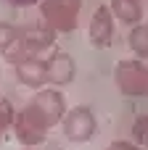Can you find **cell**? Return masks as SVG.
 I'll use <instances>...</instances> for the list:
<instances>
[{
    "instance_id": "cell-1",
    "label": "cell",
    "mask_w": 148,
    "mask_h": 150,
    "mask_svg": "<svg viewBox=\"0 0 148 150\" xmlns=\"http://www.w3.org/2000/svg\"><path fill=\"white\" fill-rule=\"evenodd\" d=\"M56 37H58V34H56L42 18L19 24V40H16V45L5 53L3 58H5L8 63H16V61L24 58V55H40V53H45V50L53 47Z\"/></svg>"
},
{
    "instance_id": "cell-2",
    "label": "cell",
    "mask_w": 148,
    "mask_h": 150,
    "mask_svg": "<svg viewBox=\"0 0 148 150\" xmlns=\"http://www.w3.org/2000/svg\"><path fill=\"white\" fill-rule=\"evenodd\" d=\"M37 8H40V18L56 34H69L79 26L82 0H40Z\"/></svg>"
},
{
    "instance_id": "cell-3",
    "label": "cell",
    "mask_w": 148,
    "mask_h": 150,
    "mask_svg": "<svg viewBox=\"0 0 148 150\" xmlns=\"http://www.w3.org/2000/svg\"><path fill=\"white\" fill-rule=\"evenodd\" d=\"M11 132H13V137L21 142V148H40V145L48 140V134H50V124H48L29 103H24V108H19L16 116H13Z\"/></svg>"
},
{
    "instance_id": "cell-4",
    "label": "cell",
    "mask_w": 148,
    "mask_h": 150,
    "mask_svg": "<svg viewBox=\"0 0 148 150\" xmlns=\"http://www.w3.org/2000/svg\"><path fill=\"white\" fill-rule=\"evenodd\" d=\"M114 84L124 98H148V63L143 58H124L114 66Z\"/></svg>"
},
{
    "instance_id": "cell-5",
    "label": "cell",
    "mask_w": 148,
    "mask_h": 150,
    "mask_svg": "<svg viewBox=\"0 0 148 150\" xmlns=\"http://www.w3.org/2000/svg\"><path fill=\"white\" fill-rule=\"evenodd\" d=\"M58 127H61V132H64V137L69 142L85 145L98 134V116H95V111L90 105H74V108H69L64 113Z\"/></svg>"
},
{
    "instance_id": "cell-6",
    "label": "cell",
    "mask_w": 148,
    "mask_h": 150,
    "mask_svg": "<svg viewBox=\"0 0 148 150\" xmlns=\"http://www.w3.org/2000/svg\"><path fill=\"white\" fill-rule=\"evenodd\" d=\"M26 103L50 124V129L58 127L61 119H64V113L69 111L66 95L61 92V87H53V84H48V87H42V90H34V95H32Z\"/></svg>"
},
{
    "instance_id": "cell-7",
    "label": "cell",
    "mask_w": 148,
    "mask_h": 150,
    "mask_svg": "<svg viewBox=\"0 0 148 150\" xmlns=\"http://www.w3.org/2000/svg\"><path fill=\"white\" fill-rule=\"evenodd\" d=\"M114 40H117V18L106 3V5H98L87 21V42L98 50H109Z\"/></svg>"
},
{
    "instance_id": "cell-8",
    "label": "cell",
    "mask_w": 148,
    "mask_h": 150,
    "mask_svg": "<svg viewBox=\"0 0 148 150\" xmlns=\"http://www.w3.org/2000/svg\"><path fill=\"white\" fill-rule=\"evenodd\" d=\"M13 74H16V82L26 90H42L48 87V63L42 55H24L13 63Z\"/></svg>"
},
{
    "instance_id": "cell-9",
    "label": "cell",
    "mask_w": 148,
    "mask_h": 150,
    "mask_svg": "<svg viewBox=\"0 0 148 150\" xmlns=\"http://www.w3.org/2000/svg\"><path fill=\"white\" fill-rule=\"evenodd\" d=\"M45 63H48V84L64 90V87H69V84L77 79V61H74L71 53H66V50H53V53L45 58Z\"/></svg>"
},
{
    "instance_id": "cell-10",
    "label": "cell",
    "mask_w": 148,
    "mask_h": 150,
    "mask_svg": "<svg viewBox=\"0 0 148 150\" xmlns=\"http://www.w3.org/2000/svg\"><path fill=\"white\" fill-rule=\"evenodd\" d=\"M109 8H111L117 21H122L127 26H135V24L146 21L148 0H109Z\"/></svg>"
},
{
    "instance_id": "cell-11",
    "label": "cell",
    "mask_w": 148,
    "mask_h": 150,
    "mask_svg": "<svg viewBox=\"0 0 148 150\" xmlns=\"http://www.w3.org/2000/svg\"><path fill=\"white\" fill-rule=\"evenodd\" d=\"M127 47H130V53H135V58L148 61V21H140V24L130 26Z\"/></svg>"
},
{
    "instance_id": "cell-12",
    "label": "cell",
    "mask_w": 148,
    "mask_h": 150,
    "mask_svg": "<svg viewBox=\"0 0 148 150\" xmlns=\"http://www.w3.org/2000/svg\"><path fill=\"white\" fill-rule=\"evenodd\" d=\"M19 40V24H8L0 21V55H5Z\"/></svg>"
},
{
    "instance_id": "cell-13",
    "label": "cell",
    "mask_w": 148,
    "mask_h": 150,
    "mask_svg": "<svg viewBox=\"0 0 148 150\" xmlns=\"http://www.w3.org/2000/svg\"><path fill=\"white\" fill-rule=\"evenodd\" d=\"M130 137H132V142H138L140 148H148V113H140V116L132 121Z\"/></svg>"
},
{
    "instance_id": "cell-14",
    "label": "cell",
    "mask_w": 148,
    "mask_h": 150,
    "mask_svg": "<svg viewBox=\"0 0 148 150\" xmlns=\"http://www.w3.org/2000/svg\"><path fill=\"white\" fill-rule=\"evenodd\" d=\"M13 116H16V111H13L11 100L0 98V140L5 137V132H11V124H13Z\"/></svg>"
},
{
    "instance_id": "cell-15",
    "label": "cell",
    "mask_w": 148,
    "mask_h": 150,
    "mask_svg": "<svg viewBox=\"0 0 148 150\" xmlns=\"http://www.w3.org/2000/svg\"><path fill=\"white\" fill-rule=\"evenodd\" d=\"M103 150H140V145L132 142V140H114V142H109Z\"/></svg>"
},
{
    "instance_id": "cell-16",
    "label": "cell",
    "mask_w": 148,
    "mask_h": 150,
    "mask_svg": "<svg viewBox=\"0 0 148 150\" xmlns=\"http://www.w3.org/2000/svg\"><path fill=\"white\" fill-rule=\"evenodd\" d=\"M8 5L13 8H32V5H40V0H5Z\"/></svg>"
},
{
    "instance_id": "cell-17",
    "label": "cell",
    "mask_w": 148,
    "mask_h": 150,
    "mask_svg": "<svg viewBox=\"0 0 148 150\" xmlns=\"http://www.w3.org/2000/svg\"><path fill=\"white\" fill-rule=\"evenodd\" d=\"M21 150H37V148H21Z\"/></svg>"
},
{
    "instance_id": "cell-18",
    "label": "cell",
    "mask_w": 148,
    "mask_h": 150,
    "mask_svg": "<svg viewBox=\"0 0 148 150\" xmlns=\"http://www.w3.org/2000/svg\"><path fill=\"white\" fill-rule=\"evenodd\" d=\"M146 21H148V13H146Z\"/></svg>"
}]
</instances>
